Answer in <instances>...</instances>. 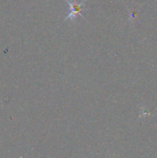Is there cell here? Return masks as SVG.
<instances>
[{"mask_svg": "<svg viewBox=\"0 0 157 158\" xmlns=\"http://www.w3.org/2000/svg\"><path fill=\"white\" fill-rule=\"evenodd\" d=\"M66 2L69 5L70 10H71V12L69 13V15H68V17L65 19V20H68V19H74L78 13H81V11H82V9H83V5H84V3H85L86 1H83V2H81V3H80V4H77L76 2H73V3H72V2H70V1H68V0H66Z\"/></svg>", "mask_w": 157, "mask_h": 158, "instance_id": "obj_1", "label": "cell"}]
</instances>
